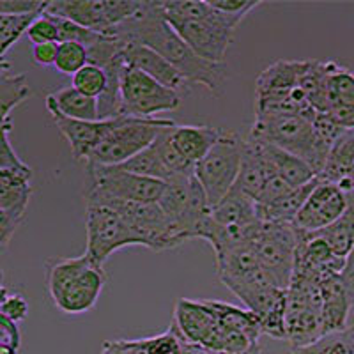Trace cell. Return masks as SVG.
<instances>
[{
    "label": "cell",
    "instance_id": "1",
    "mask_svg": "<svg viewBox=\"0 0 354 354\" xmlns=\"http://www.w3.org/2000/svg\"><path fill=\"white\" fill-rule=\"evenodd\" d=\"M110 36L124 41V43L135 41V43L153 48L181 73L188 84H201L214 94H220L225 85V64H214V62L205 61L189 48L165 20L161 2H156V0L153 2L144 0V8L140 9L137 17H133L131 20L113 28Z\"/></svg>",
    "mask_w": 354,
    "mask_h": 354
},
{
    "label": "cell",
    "instance_id": "2",
    "mask_svg": "<svg viewBox=\"0 0 354 354\" xmlns=\"http://www.w3.org/2000/svg\"><path fill=\"white\" fill-rule=\"evenodd\" d=\"M105 283L103 266H97L85 254L46 261L44 286L53 306L62 314L78 315L93 310Z\"/></svg>",
    "mask_w": 354,
    "mask_h": 354
},
{
    "label": "cell",
    "instance_id": "3",
    "mask_svg": "<svg viewBox=\"0 0 354 354\" xmlns=\"http://www.w3.org/2000/svg\"><path fill=\"white\" fill-rule=\"evenodd\" d=\"M250 138L277 145L301 158L317 177L328 163L317 147L314 121L303 113H259L250 131Z\"/></svg>",
    "mask_w": 354,
    "mask_h": 354
},
{
    "label": "cell",
    "instance_id": "4",
    "mask_svg": "<svg viewBox=\"0 0 354 354\" xmlns=\"http://www.w3.org/2000/svg\"><path fill=\"white\" fill-rule=\"evenodd\" d=\"M176 126L172 119L165 117H131L122 115L119 124L100 142L91 153L85 167H119L149 149L161 131Z\"/></svg>",
    "mask_w": 354,
    "mask_h": 354
},
{
    "label": "cell",
    "instance_id": "5",
    "mask_svg": "<svg viewBox=\"0 0 354 354\" xmlns=\"http://www.w3.org/2000/svg\"><path fill=\"white\" fill-rule=\"evenodd\" d=\"M245 142L246 138H241L238 133L221 131L213 149L195 165V177L204 188L211 207H214L236 186L241 170Z\"/></svg>",
    "mask_w": 354,
    "mask_h": 354
},
{
    "label": "cell",
    "instance_id": "6",
    "mask_svg": "<svg viewBox=\"0 0 354 354\" xmlns=\"http://www.w3.org/2000/svg\"><path fill=\"white\" fill-rule=\"evenodd\" d=\"M142 8L144 0H52L46 12L110 36L113 28L137 17Z\"/></svg>",
    "mask_w": 354,
    "mask_h": 354
},
{
    "label": "cell",
    "instance_id": "7",
    "mask_svg": "<svg viewBox=\"0 0 354 354\" xmlns=\"http://www.w3.org/2000/svg\"><path fill=\"white\" fill-rule=\"evenodd\" d=\"M299 230L294 223H262L252 241L261 266L268 271L274 286L289 289L296 268Z\"/></svg>",
    "mask_w": 354,
    "mask_h": 354
},
{
    "label": "cell",
    "instance_id": "8",
    "mask_svg": "<svg viewBox=\"0 0 354 354\" xmlns=\"http://www.w3.org/2000/svg\"><path fill=\"white\" fill-rule=\"evenodd\" d=\"M85 230L87 245L85 255L97 266H105L110 255L124 246L142 245V239L112 207L94 202H85Z\"/></svg>",
    "mask_w": 354,
    "mask_h": 354
},
{
    "label": "cell",
    "instance_id": "9",
    "mask_svg": "<svg viewBox=\"0 0 354 354\" xmlns=\"http://www.w3.org/2000/svg\"><path fill=\"white\" fill-rule=\"evenodd\" d=\"M121 96L124 115L156 117V113L174 112L181 106L183 94L160 84L137 68L126 66L121 77Z\"/></svg>",
    "mask_w": 354,
    "mask_h": 354
},
{
    "label": "cell",
    "instance_id": "10",
    "mask_svg": "<svg viewBox=\"0 0 354 354\" xmlns=\"http://www.w3.org/2000/svg\"><path fill=\"white\" fill-rule=\"evenodd\" d=\"M88 188L85 195L124 202L158 204L167 183L126 172L121 167H87Z\"/></svg>",
    "mask_w": 354,
    "mask_h": 354
},
{
    "label": "cell",
    "instance_id": "11",
    "mask_svg": "<svg viewBox=\"0 0 354 354\" xmlns=\"http://www.w3.org/2000/svg\"><path fill=\"white\" fill-rule=\"evenodd\" d=\"M347 207H349V194H346L340 186L322 181L319 177L317 186L294 220V225L303 232H321L333 225L338 218H342Z\"/></svg>",
    "mask_w": 354,
    "mask_h": 354
},
{
    "label": "cell",
    "instance_id": "12",
    "mask_svg": "<svg viewBox=\"0 0 354 354\" xmlns=\"http://www.w3.org/2000/svg\"><path fill=\"white\" fill-rule=\"evenodd\" d=\"M165 20L198 57L214 64H223L236 27L225 24H211V21L174 20V18H165Z\"/></svg>",
    "mask_w": 354,
    "mask_h": 354
},
{
    "label": "cell",
    "instance_id": "13",
    "mask_svg": "<svg viewBox=\"0 0 354 354\" xmlns=\"http://www.w3.org/2000/svg\"><path fill=\"white\" fill-rule=\"evenodd\" d=\"M32 172H0V245L8 248L9 241L24 223L32 186Z\"/></svg>",
    "mask_w": 354,
    "mask_h": 354
},
{
    "label": "cell",
    "instance_id": "14",
    "mask_svg": "<svg viewBox=\"0 0 354 354\" xmlns=\"http://www.w3.org/2000/svg\"><path fill=\"white\" fill-rule=\"evenodd\" d=\"M172 324L186 340L202 344L213 353H218L223 328L218 322L216 315L213 314V310L205 305L204 299L202 301L185 298L179 299L174 308Z\"/></svg>",
    "mask_w": 354,
    "mask_h": 354
},
{
    "label": "cell",
    "instance_id": "15",
    "mask_svg": "<svg viewBox=\"0 0 354 354\" xmlns=\"http://www.w3.org/2000/svg\"><path fill=\"white\" fill-rule=\"evenodd\" d=\"M306 66L308 61H278L266 68L255 84V105L294 100V91L299 87Z\"/></svg>",
    "mask_w": 354,
    "mask_h": 354
},
{
    "label": "cell",
    "instance_id": "16",
    "mask_svg": "<svg viewBox=\"0 0 354 354\" xmlns=\"http://www.w3.org/2000/svg\"><path fill=\"white\" fill-rule=\"evenodd\" d=\"M53 122L59 128V131L62 133V137L68 140L69 147H71V153L75 156V160L82 161V163H87L88 156L96 149L100 142L119 124L121 117H115V119H110V121H75V119H69L64 117L59 112H50Z\"/></svg>",
    "mask_w": 354,
    "mask_h": 354
},
{
    "label": "cell",
    "instance_id": "17",
    "mask_svg": "<svg viewBox=\"0 0 354 354\" xmlns=\"http://www.w3.org/2000/svg\"><path fill=\"white\" fill-rule=\"evenodd\" d=\"M122 53H124L126 66L129 68L140 69L145 75H149L169 88H174L183 96L189 93V84L186 82V78L167 59H163L149 46L131 41V43H126Z\"/></svg>",
    "mask_w": 354,
    "mask_h": 354
},
{
    "label": "cell",
    "instance_id": "18",
    "mask_svg": "<svg viewBox=\"0 0 354 354\" xmlns=\"http://www.w3.org/2000/svg\"><path fill=\"white\" fill-rule=\"evenodd\" d=\"M321 292L324 335L344 331L347 328L349 312L354 308V298L351 296L342 274H333L321 282Z\"/></svg>",
    "mask_w": 354,
    "mask_h": 354
},
{
    "label": "cell",
    "instance_id": "19",
    "mask_svg": "<svg viewBox=\"0 0 354 354\" xmlns=\"http://www.w3.org/2000/svg\"><path fill=\"white\" fill-rule=\"evenodd\" d=\"M328 115L346 131H354V73L333 62Z\"/></svg>",
    "mask_w": 354,
    "mask_h": 354
},
{
    "label": "cell",
    "instance_id": "20",
    "mask_svg": "<svg viewBox=\"0 0 354 354\" xmlns=\"http://www.w3.org/2000/svg\"><path fill=\"white\" fill-rule=\"evenodd\" d=\"M270 174L271 169L262 156L261 147H259L257 142L248 137L245 142V153H243V163L238 181H236V188L241 189L243 194L252 197L255 202H259L264 194Z\"/></svg>",
    "mask_w": 354,
    "mask_h": 354
},
{
    "label": "cell",
    "instance_id": "21",
    "mask_svg": "<svg viewBox=\"0 0 354 354\" xmlns=\"http://www.w3.org/2000/svg\"><path fill=\"white\" fill-rule=\"evenodd\" d=\"M254 140V138H252ZM261 147V153L264 156L266 163L270 165V169L273 172H277L278 176L283 177L290 186L294 188H299V186H305L308 183H312L317 177V174L312 170V167L306 163L301 158L294 156V154L287 153V151L280 149L277 145L266 144V142L255 140Z\"/></svg>",
    "mask_w": 354,
    "mask_h": 354
},
{
    "label": "cell",
    "instance_id": "22",
    "mask_svg": "<svg viewBox=\"0 0 354 354\" xmlns=\"http://www.w3.org/2000/svg\"><path fill=\"white\" fill-rule=\"evenodd\" d=\"M211 218L221 227H239L259 223L257 202L234 186L225 197L211 207Z\"/></svg>",
    "mask_w": 354,
    "mask_h": 354
},
{
    "label": "cell",
    "instance_id": "23",
    "mask_svg": "<svg viewBox=\"0 0 354 354\" xmlns=\"http://www.w3.org/2000/svg\"><path fill=\"white\" fill-rule=\"evenodd\" d=\"M46 110L59 112L75 121H101L100 103L96 97H88L69 85L46 96Z\"/></svg>",
    "mask_w": 354,
    "mask_h": 354
},
{
    "label": "cell",
    "instance_id": "24",
    "mask_svg": "<svg viewBox=\"0 0 354 354\" xmlns=\"http://www.w3.org/2000/svg\"><path fill=\"white\" fill-rule=\"evenodd\" d=\"M319 177L340 186L346 194H354V131H347L337 142Z\"/></svg>",
    "mask_w": 354,
    "mask_h": 354
},
{
    "label": "cell",
    "instance_id": "25",
    "mask_svg": "<svg viewBox=\"0 0 354 354\" xmlns=\"http://www.w3.org/2000/svg\"><path fill=\"white\" fill-rule=\"evenodd\" d=\"M286 331V340L290 344V349L315 344L324 337L322 312L314 308H287Z\"/></svg>",
    "mask_w": 354,
    "mask_h": 354
},
{
    "label": "cell",
    "instance_id": "26",
    "mask_svg": "<svg viewBox=\"0 0 354 354\" xmlns=\"http://www.w3.org/2000/svg\"><path fill=\"white\" fill-rule=\"evenodd\" d=\"M221 131L213 126H176L172 129V138L179 153L189 161L197 165L198 161L205 158V154L213 149L220 138Z\"/></svg>",
    "mask_w": 354,
    "mask_h": 354
},
{
    "label": "cell",
    "instance_id": "27",
    "mask_svg": "<svg viewBox=\"0 0 354 354\" xmlns=\"http://www.w3.org/2000/svg\"><path fill=\"white\" fill-rule=\"evenodd\" d=\"M319 177L305 186L294 188L290 194L283 195L271 204H257L259 220L262 223H294L305 202L308 201L310 194L317 186Z\"/></svg>",
    "mask_w": 354,
    "mask_h": 354
},
{
    "label": "cell",
    "instance_id": "28",
    "mask_svg": "<svg viewBox=\"0 0 354 354\" xmlns=\"http://www.w3.org/2000/svg\"><path fill=\"white\" fill-rule=\"evenodd\" d=\"M204 301L213 310V314L216 315L218 322H220L223 330L238 331V333L248 335L254 340H259V337L262 335L261 322H259V317L252 310L239 308L236 305L216 301V299H204Z\"/></svg>",
    "mask_w": 354,
    "mask_h": 354
},
{
    "label": "cell",
    "instance_id": "29",
    "mask_svg": "<svg viewBox=\"0 0 354 354\" xmlns=\"http://www.w3.org/2000/svg\"><path fill=\"white\" fill-rule=\"evenodd\" d=\"M30 96L27 75H15L6 59L0 64V105H2V122L9 121L11 112Z\"/></svg>",
    "mask_w": 354,
    "mask_h": 354
},
{
    "label": "cell",
    "instance_id": "30",
    "mask_svg": "<svg viewBox=\"0 0 354 354\" xmlns=\"http://www.w3.org/2000/svg\"><path fill=\"white\" fill-rule=\"evenodd\" d=\"M315 234L331 246L337 257H349L351 250L354 248V194H349V207L342 218H338L328 229Z\"/></svg>",
    "mask_w": 354,
    "mask_h": 354
},
{
    "label": "cell",
    "instance_id": "31",
    "mask_svg": "<svg viewBox=\"0 0 354 354\" xmlns=\"http://www.w3.org/2000/svg\"><path fill=\"white\" fill-rule=\"evenodd\" d=\"M176 126H170V128L163 129L153 144L154 151H156L158 156H160L161 163H163L165 169L170 172L172 179H176V177L194 176L195 174L194 163H189V161L179 153L176 144H174L172 129L176 128ZM172 179H170V181H172Z\"/></svg>",
    "mask_w": 354,
    "mask_h": 354
},
{
    "label": "cell",
    "instance_id": "32",
    "mask_svg": "<svg viewBox=\"0 0 354 354\" xmlns=\"http://www.w3.org/2000/svg\"><path fill=\"white\" fill-rule=\"evenodd\" d=\"M39 12L32 15H0V57L4 59L12 44H17L24 34L39 18Z\"/></svg>",
    "mask_w": 354,
    "mask_h": 354
},
{
    "label": "cell",
    "instance_id": "33",
    "mask_svg": "<svg viewBox=\"0 0 354 354\" xmlns=\"http://www.w3.org/2000/svg\"><path fill=\"white\" fill-rule=\"evenodd\" d=\"M119 167L122 170H126V172L137 174V176L142 177H151V179H158V181L163 183H169L172 179V176L165 169V165L161 163L160 156H158L153 145H151L149 149L142 151L140 154L133 156L131 160H128L126 163H122Z\"/></svg>",
    "mask_w": 354,
    "mask_h": 354
},
{
    "label": "cell",
    "instance_id": "34",
    "mask_svg": "<svg viewBox=\"0 0 354 354\" xmlns=\"http://www.w3.org/2000/svg\"><path fill=\"white\" fill-rule=\"evenodd\" d=\"M88 64V53L82 43L75 41H64L59 43V52H57V61L53 68L66 77H75L80 69Z\"/></svg>",
    "mask_w": 354,
    "mask_h": 354
},
{
    "label": "cell",
    "instance_id": "35",
    "mask_svg": "<svg viewBox=\"0 0 354 354\" xmlns=\"http://www.w3.org/2000/svg\"><path fill=\"white\" fill-rule=\"evenodd\" d=\"M71 82L77 91L88 97H96V100H100L109 88V75L105 69L94 64H87L84 69H80L71 78Z\"/></svg>",
    "mask_w": 354,
    "mask_h": 354
},
{
    "label": "cell",
    "instance_id": "36",
    "mask_svg": "<svg viewBox=\"0 0 354 354\" xmlns=\"http://www.w3.org/2000/svg\"><path fill=\"white\" fill-rule=\"evenodd\" d=\"M0 172H32V169L18 158L11 144V121L2 122V149H0Z\"/></svg>",
    "mask_w": 354,
    "mask_h": 354
},
{
    "label": "cell",
    "instance_id": "37",
    "mask_svg": "<svg viewBox=\"0 0 354 354\" xmlns=\"http://www.w3.org/2000/svg\"><path fill=\"white\" fill-rule=\"evenodd\" d=\"M144 354H181V335L170 326L165 333L144 338Z\"/></svg>",
    "mask_w": 354,
    "mask_h": 354
},
{
    "label": "cell",
    "instance_id": "38",
    "mask_svg": "<svg viewBox=\"0 0 354 354\" xmlns=\"http://www.w3.org/2000/svg\"><path fill=\"white\" fill-rule=\"evenodd\" d=\"M28 303L25 296L17 290H9L2 286V299H0V317H6L12 322H20L27 317Z\"/></svg>",
    "mask_w": 354,
    "mask_h": 354
},
{
    "label": "cell",
    "instance_id": "39",
    "mask_svg": "<svg viewBox=\"0 0 354 354\" xmlns=\"http://www.w3.org/2000/svg\"><path fill=\"white\" fill-rule=\"evenodd\" d=\"M28 39L34 44H44V43H59V27L52 15L43 12L27 32Z\"/></svg>",
    "mask_w": 354,
    "mask_h": 354
},
{
    "label": "cell",
    "instance_id": "40",
    "mask_svg": "<svg viewBox=\"0 0 354 354\" xmlns=\"http://www.w3.org/2000/svg\"><path fill=\"white\" fill-rule=\"evenodd\" d=\"M321 344L326 354H354V324L338 333L324 335Z\"/></svg>",
    "mask_w": 354,
    "mask_h": 354
},
{
    "label": "cell",
    "instance_id": "41",
    "mask_svg": "<svg viewBox=\"0 0 354 354\" xmlns=\"http://www.w3.org/2000/svg\"><path fill=\"white\" fill-rule=\"evenodd\" d=\"M50 2L41 0H0V15H32L46 12Z\"/></svg>",
    "mask_w": 354,
    "mask_h": 354
},
{
    "label": "cell",
    "instance_id": "42",
    "mask_svg": "<svg viewBox=\"0 0 354 354\" xmlns=\"http://www.w3.org/2000/svg\"><path fill=\"white\" fill-rule=\"evenodd\" d=\"M292 189L294 186H290L283 177H280L277 172L271 170L270 179H268V183H266L264 194H262L261 201H259L257 204H271V202L278 201V198L283 197V195L290 194Z\"/></svg>",
    "mask_w": 354,
    "mask_h": 354
},
{
    "label": "cell",
    "instance_id": "43",
    "mask_svg": "<svg viewBox=\"0 0 354 354\" xmlns=\"http://www.w3.org/2000/svg\"><path fill=\"white\" fill-rule=\"evenodd\" d=\"M214 9L232 17H246L252 9L259 8V0H207Z\"/></svg>",
    "mask_w": 354,
    "mask_h": 354
},
{
    "label": "cell",
    "instance_id": "44",
    "mask_svg": "<svg viewBox=\"0 0 354 354\" xmlns=\"http://www.w3.org/2000/svg\"><path fill=\"white\" fill-rule=\"evenodd\" d=\"M0 346H8L12 349H20L21 333L18 330L17 322L0 317Z\"/></svg>",
    "mask_w": 354,
    "mask_h": 354
},
{
    "label": "cell",
    "instance_id": "45",
    "mask_svg": "<svg viewBox=\"0 0 354 354\" xmlns=\"http://www.w3.org/2000/svg\"><path fill=\"white\" fill-rule=\"evenodd\" d=\"M57 52H59V43L34 44L32 59L37 66H55Z\"/></svg>",
    "mask_w": 354,
    "mask_h": 354
},
{
    "label": "cell",
    "instance_id": "46",
    "mask_svg": "<svg viewBox=\"0 0 354 354\" xmlns=\"http://www.w3.org/2000/svg\"><path fill=\"white\" fill-rule=\"evenodd\" d=\"M342 278H344V282H346L347 289H349L351 296L354 298V248L351 250L349 257L346 259V268H344Z\"/></svg>",
    "mask_w": 354,
    "mask_h": 354
},
{
    "label": "cell",
    "instance_id": "47",
    "mask_svg": "<svg viewBox=\"0 0 354 354\" xmlns=\"http://www.w3.org/2000/svg\"><path fill=\"white\" fill-rule=\"evenodd\" d=\"M181 354H214V353L211 349H207L205 346H202V344L189 342V340H186V338L181 335Z\"/></svg>",
    "mask_w": 354,
    "mask_h": 354
},
{
    "label": "cell",
    "instance_id": "48",
    "mask_svg": "<svg viewBox=\"0 0 354 354\" xmlns=\"http://www.w3.org/2000/svg\"><path fill=\"white\" fill-rule=\"evenodd\" d=\"M290 354H326L324 353V347L321 344V338H319L315 344H310L306 347H298V349H290Z\"/></svg>",
    "mask_w": 354,
    "mask_h": 354
},
{
    "label": "cell",
    "instance_id": "49",
    "mask_svg": "<svg viewBox=\"0 0 354 354\" xmlns=\"http://www.w3.org/2000/svg\"><path fill=\"white\" fill-rule=\"evenodd\" d=\"M214 354H227V353H214ZM239 354H262V351H261V346H259V342H257L250 347L248 351H245V353H239Z\"/></svg>",
    "mask_w": 354,
    "mask_h": 354
},
{
    "label": "cell",
    "instance_id": "50",
    "mask_svg": "<svg viewBox=\"0 0 354 354\" xmlns=\"http://www.w3.org/2000/svg\"><path fill=\"white\" fill-rule=\"evenodd\" d=\"M0 354H18V349H12L8 346H0Z\"/></svg>",
    "mask_w": 354,
    "mask_h": 354
},
{
    "label": "cell",
    "instance_id": "51",
    "mask_svg": "<svg viewBox=\"0 0 354 354\" xmlns=\"http://www.w3.org/2000/svg\"><path fill=\"white\" fill-rule=\"evenodd\" d=\"M353 315H354V308H353Z\"/></svg>",
    "mask_w": 354,
    "mask_h": 354
}]
</instances>
